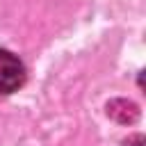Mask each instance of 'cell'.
Here are the masks:
<instances>
[{
  "label": "cell",
  "mask_w": 146,
  "mask_h": 146,
  "mask_svg": "<svg viewBox=\"0 0 146 146\" xmlns=\"http://www.w3.org/2000/svg\"><path fill=\"white\" fill-rule=\"evenodd\" d=\"M23 82H25L23 62L14 52L0 48V94H14L23 87Z\"/></svg>",
  "instance_id": "cell-1"
},
{
  "label": "cell",
  "mask_w": 146,
  "mask_h": 146,
  "mask_svg": "<svg viewBox=\"0 0 146 146\" xmlns=\"http://www.w3.org/2000/svg\"><path fill=\"white\" fill-rule=\"evenodd\" d=\"M107 116L128 125V123H135L139 119V107L128 98H114V100L107 103Z\"/></svg>",
  "instance_id": "cell-2"
},
{
  "label": "cell",
  "mask_w": 146,
  "mask_h": 146,
  "mask_svg": "<svg viewBox=\"0 0 146 146\" xmlns=\"http://www.w3.org/2000/svg\"><path fill=\"white\" fill-rule=\"evenodd\" d=\"M141 144H144V137L141 135H132V137H128L123 141V146H141Z\"/></svg>",
  "instance_id": "cell-3"
}]
</instances>
